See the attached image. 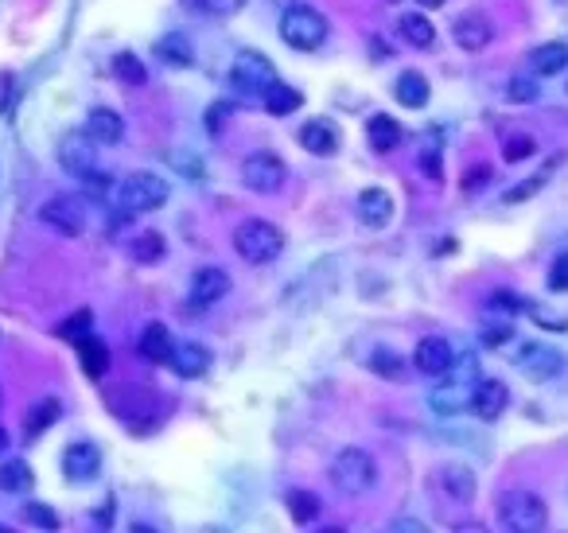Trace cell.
<instances>
[{"instance_id":"cell-1","label":"cell","mask_w":568,"mask_h":533,"mask_svg":"<svg viewBox=\"0 0 568 533\" xmlns=\"http://www.w3.org/2000/svg\"><path fill=\"white\" fill-rule=\"evenodd\" d=\"M495 518L498 526L510 533H541L549 526V506L533 491H510V495L498 498Z\"/></svg>"},{"instance_id":"cell-2","label":"cell","mask_w":568,"mask_h":533,"mask_svg":"<svg viewBox=\"0 0 568 533\" xmlns=\"http://www.w3.org/2000/svg\"><path fill=\"white\" fill-rule=\"evenodd\" d=\"M234 249L246 265H269L284 253V234L265 218H246L234 230Z\"/></svg>"},{"instance_id":"cell-3","label":"cell","mask_w":568,"mask_h":533,"mask_svg":"<svg viewBox=\"0 0 568 533\" xmlns=\"http://www.w3.org/2000/svg\"><path fill=\"white\" fill-rule=\"evenodd\" d=\"M331 483L343 491V495H366L374 483H378V463L366 448H343L335 460H331Z\"/></svg>"},{"instance_id":"cell-4","label":"cell","mask_w":568,"mask_h":533,"mask_svg":"<svg viewBox=\"0 0 568 533\" xmlns=\"http://www.w3.org/2000/svg\"><path fill=\"white\" fill-rule=\"evenodd\" d=\"M168 191H172L168 179L152 176V172H133L117 183V203L129 214H148L168 203Z\"/></svg>"},{"instance_id":"cell-5","label":"cell","mask_w":568,"mask_h":533,"mask_svg":"<svg viewBox=\"0 0 568 533\" xmlns=\"http://www.w3.org/2000/svg\"><path fill=\"white\" fill-rule=\"evenodd\" d=\"M281 39L292 51H320L327 43V20L308 4H292L281 16Z\"/></svg>"},{"instance_id":"cell-6","label":"cell","mask_w":568,"mask_h":533,"mask_svg":"<svg viewBox=\"0 0 568 533\" xmlns=\"http://www.w3.org/2000/svg\"><path fill=\"white\" fill-rule=\"evenodd\" d=\"M277 82V71H273V63L265 59V55H257V51H242L238 59H234V67H230V90H238V94H246V98H265V90Z\"/></svg>"},{"instance_id":"cell-7","label":"cell","mask_w":568,"mask_h":533,"mask_svg":"<svg viewBox=\"0 0 568 533\" xmlns=\"http://www.w3.org/2000/svg\"><path fill=\"white\" fill-rule=\"evenodd\" d=\"M284 176H288V168L273 152H253V156L242 160V183L257 195H277L284 187Z\"/></svg>"},{"instance_id":"cell-8","label":"cell","mask_w":568,"mask_h":533,"mask_svg":"<svg viewBox=\"0 0 568 533\" xmlns=\"http://www.w3.org/2000/svg\"><path fill=\"white\" fill-rule=\"evenodd\" d=\"M39 218H43L55 234H63V238H78V234L86 230V207H82V199H74V195H55V199H47Z\"/></svg>"},{"instance_id":"cell-9","label":"cell","mask_w":568,"mask_h":533,"mask_svg":"<svg viewBox=\"0 0 568 533\" xmlns=\"http://www.w3.org/2000/svg\"><path fill=\"white\" fill-rule=\"evenodd\" d=\"M59 164L71 172L74 179H86L98 172V148L86 133H71L59 144Z\"/></svg>"},{"instance_id":"cell-10","label":"cell","mask_w":568,"mask_h":533,"mask_svg":"<svg viewBox=\"0 0 568 533\" xmlns=\"http://www.w3.org/2000/svg\"><path fill=\"white\" fill-rule=\"evenodd\" d=\"M452 362H456V351H452V343L440 339V335L421 339L417 351H413V366H417L425 378H444V374L452 370Z\"/></svg>"},{"instance_id":"cell-11","label":"cell","mask_w":568,"mask_h":533,"mask_svg":"<svg viewBox=\"0 0 568 533\" xmlns=\"http://www.w3.org/2000/svg\"><path fill=\"white\" fill-rule=\"evenodd\" d=\"M506 405H510V390H506L502 382H495V378H483V382L471 390V397H467V409H471L479 421H498V417L506 413Z\"/></svg>"},{"instance_id":"cell-12","label":"cell","mask_w":568,"mask_h":533,"mask_svg":"<svg viewBox=\"0 0 568 533\" xmlns=\"http://www.w3.org/2000/svg\"><path fill=\"white\" fill-rule=\"evenodd\" d=\"M452 39L460 43L463 51H483L495 39V24H491L487 12H463L452 24Z\"/></svg>"},{"instance_id":"cell-13","label":"cell","mask_w":568,"mask_h":533,"mask_svg":"<svg viewBox=\"0 0 568 533\" xmlns=\"http://www.w3.org/2000/svg\"><path fill=\"white\" fill-rule=\"evenodd\" d=\"M518 366L530 374L533 382H549V378H557V374L565 370V358L557 355L553 347L530 343V347H522V351H518Z\"/></svg>"},{"instance_id":"cell-14","label":"cell","mask_w":568,"mask_h":533,"mask_svg":"<svg viewBox=\"0 0 568 533\" xmlns=\"http://www.w3.org/2000/svg\"><path fill=\"white\" fill-rule=\"evenodd\" d=\"M63 471H67L71 483H90V479H98V471H102V452H98L94 444L78 440V444H71V448L63 452Z\"/></svg>"},{"instance_id":"cell-15","label":"cell","mask_w":568,"mask_h":533,"mask_svg":"<svg viewBox=\"0 0 568 533\" xmlns=\"http://www.w3.org/2000/svg\"><path fill=\"white\" fill-rule=\"evenodd\" d=\"M432 483L448 498H456V502H471V498H475V475H471V467H463V463H444V467H436Z\"/></svg>"},{"instance_id":"cell-16","label":"cell","mask_w":568,"mask_h":533,"mask_svg":"<svg viewBox=\"0 0 568 533\" xmlns=\"http://www.w3.org/2000/svg\"><path fill=\"white\" fill-rule=\"evenodd\" d=\"M168 362L176 366L179 378H203V374L211 370V351H207L203 343L183 339V343H172V358H168Z\"/></svg>"},{"instance_id":"cell-17","label":"cell","mask_w":568,"mask_h":533,"mask_svg":"<svg viewBox=\"0 0 568 533\" xmlns=\"http://www.w3.org/2000/svg\"><path fill=\"white\" fill-rule=\"evenodd\" d=\"M358 218L370 226V230H382V226H390L393 218V199L386 195V187H366L362 195H358Z\"/></svg>"},{"instance_id":"cell-18","label":"cell","mask_w":568,"mask_h":533,"mask_svg":"<svg viewBox=\"0 0 568 533\" xmlns=\"http://www.w3.org/2000/svg\"><path fill=\"white\" fill-rule=\"evenodd\" d=\"M230 292V277L222 269H199L195 285H191V304L195 308H211L214 300H222Z\"/></svg>"},{"instance_id":"cell-19","label":"cell","mask_w":568,"mask_h":533,"mask_svg":"<svg viewBox=\"0 0 568 533\" xmlns=\"http://www.w3.org/2000/svg\"><path fill=\"white\" fill-rule=\"evenodd\" d=\"M86 137L94 144H117L125 137L121 113H113V109H94V113L86 117Z\"/></svg>"},{"instance_id":"cell-20","label":"cell","mask_w":568,"mask_h":533,"mask_svg":"<svg viewBox=\"0 0 568 533\" xmlns=\"http://www.w3.org/2000/svg\"><path fill=\"white\" fill-rule=\"evenodd\" d=\"M300 144L312 152V156H331L335 148H339V129L331 125V121H308V125H300Z\"/></svg>"},{"instance_id":"cell-21","label":"cell","mask_w":568,"mask_h":533,"mask_svg":"<svg viewBox=\"0 0 568 533\" xmlns=\"http://www.w3.org/2000/svg\"><path fill=\"white\" fill-rule=\"evenodd\" d=\"M428 94H432V90H428V78L421 71H405L397 78V86H393V98L405 109H425Z\"/></svg>"},{"instance_id":"cell-22","label":"cell","mask_w":568,"mask_h":533,"mask_svg":"<svg viewBox=\"0 0 568 533\" xmlns=\"http://www.w3.org/2000/svg\"><path fill=\"white\" fill-rule=\"evenodd\" d=\"M366 141H370V148L374 152H393L397 144L405 141V133H401V125L393 121V117H386V113H378V117H370V125H366Z\"/></svg>"},{"instance_id":"cell-23","label":"cell","mask_w":568,"mask_h":533,"mask_svg":"<svg viewBox=\"0 0 568 533\" xmlns=\"http://www.w3.org/2000/svg\"><path fill=\"white\" fill-rule=\"evenodd\" d=\"M530 67L541 78H553L568 67V43H541L530 51Z\"/></svg>"},{"instance_id":"cell-24","label":"cell","mask_w":568,"mask_h":533,"mask_svg":"<svg viewBox=\"0 0 568 533\" xmlns=\"http://www.w3.org/2000/svg\"><path fill=\"white\" fill-rule=\"evenodd\" d=\"M78 358H82V370H86V378H106V370H109V351H106V343L102 339H94V335H82L78 343Z\"/></svg>"},{"instance_id":"cell-25","label":"cell","mask_w":568,"mask_h":533,"mask_svg":"<svg viewBox=\"0 0 568 533\" xmlns=\"http://www.w3.org/2000/svg\"><path fill=\"white\" fill-rule=\"evenodd\" d=\"M172 335H168V327L164 323H148L141 335V355L148 358V362H156V366H164L168 358H172Z\"/></svg>"},{"instance_id":"cell-26","label":"cell","mask_w":568,"mask_h":533,"mask_svg":"<svg viewBox=\"0 0 568 533\" xmlns=\"http://www.w3.org/2000/svg\"><path fill=\"white\" fill-rule=\"evenodd\" d=\"M397 28H401V39H405L409 47H417V51H428V47L436 43V28H432V20L421 16V12H405Z\"/></svg>"},{"instance_id":"cell-27","label":"cell","mask_w":568,"mask_h":533,"mask_svg":"<svg viewBox=\"0 0 568 533\" xmlns=\"http://www.w3.org/2000/svg\"><path fill=\"white\" fill-rule=\"evenodd\" d=\"M261 106L269 109L273 117H284V113H292V109L304 106V98L292 90V86H284V82H273L269 90H265V98H261Z\"/></svg>"},{"instance_id":"cell-28","label":"cell","mask_w":568,"mask_h":533,"mask_svg":"<svg viewBox=\"0 0 568 533\" xmlns=\"http://www.w3.org/2000/svg\"><path fill=\"white\" fill-rule=\"evenodd\" d=\"M284 506H288L292 522H300V526L316 522V514H320V498L312 495V491H288V495H284Z\"/></svg>"},{"instance_id":"cell-29","label":"cell","mask_w":568,"mask_h":533,"mask_svg":"<svg viewBox=\"0 0 568 533\" xmlns=\"http://www.w3.org/2000/svg\"><path fill=\"white\" fill-rule=\"evenodd\" d=\"M32 487V471L24 460L0 463V491H28Z\"/></svg>"},{"instance_id":"cell-30","label":"cell","mask_w":568,"mask_h":533,"mask_svg":"<svg viewBox=\"0 0 568 533\" xmlns=\"http://www.w3.org/2000/svg\"><path fill=\"white\" fill-rule=\"evenodd\" d=\"M113 74H117V78H121L125 86H144V78H148V71H144V63H141V59H137V55H129V51L113 59Z\"/></svg>"},{"instance_id":"cell-31","label":"cell","mask_w":568,"mask_h":533,"mask_svg":"<svg viewBox=\"0 0 568 533\" xmlns=\"http://www.w3.org/2000/svg\"><path fill=\"white\" fill-rule=\"evenodd\" d=\"M164 249H168L164 246V238L148 230V234H141V238L133 242V261H141V265H156V261L164 257Z\"/></svg>"},{"instance_id":"cell-32","label":"cell","mask_w":568,"mask_h":533,"mask_svg":"<svg viewBox=\"0 0 568 533\" xmlns=\"http://www.w3.org/2000/svg\"><path fill=\"white\" fill-rule=\"evenodd\" d=\"M370 366H374V374H382V378H390V382H401L405 378V366H401V358L393 355V351H374V358H370Z\"/></svg>"},{"instance_id":"cell-33","label":"cell","mask_w":568,"mask_h":533,"mask_svg":"<svg viewBox=\"0 0 568 533\" xmlns=\"http://www.w3.org/2000/svg\"><path fill=\"white\" fill-rule=\"evenodd\" d=\"M90 327H94V312L82 308V312H74L67 323H59V335H63L67 343H78L82 335H90Z\"/></svg>"},{"instance_id":"cell-34","label":"cell","mask_w":568,"mask_h":533,"mask_svg":"<svg viewBox=\"0 0 568 533\" xmlns=\"http://www.w3.org/2000/svg\"><path fill=\"white\" fill-rule=\"evenodd\" d=\"M51 421H59V401L55 397H47V401H39V409L32 413V421H28V436H36L43 428L51 425Z\"/></svg>"},{"instance_id":"cell-35","label":"cell","mask_w":568,"mask_h":533,"mask_svg":"<svg viewBox=\"0 0 568 533\" xmlns=\"http://www.w3.org/2000/svg\"><path fill=\"white\" fill-rule=\"evenodd\" d=\"M24 518L36 522L39 530H59V514L47 510V506H39V502H24Z\"/></svg>"},{"instance_id":"cell-36","label":"cell","mask_w":568,"mask_h":533,"mask_svg":"<svg viewBox=\"0 0 568 533\" xmlns=\"http://www.w3.org/2000/svg\"><path fill=\"white\" fill-rule=\"evenodd\" d=\"M533 98H537V86H533L530 78H510V86H506V102H518V106H530Z\"/></svg>"},{"instance_id":"cell-37","label":"cell","mask_w":568,"mask_h":533,"mask_svg":"<svg viewBox=\"0 0 568 533\" xmlns=\"http://www.w3.org/2000/svg\"><path fill=\"white\" fill-rule=\"evenodd\" d=\"M522 304H526V300H522V296H514V292H495V296H491V312L510 316V320L518 316V308H522Z\"/></svg>"},{"instance_id":"cell-38","label":"cell","mask_w":568,"mask_h":533,"mask_svg":"<svg viewBox=\"0 0 568 533\" xmlns=\"http://www.w3.org/2000/svg\"><path fill=\"white\" fill-rule=\"evenodd\" d=\"M502 156H506V164H518V160L533 156V141L530 137H510V141L502 144Z\"/></svg>"},{"instance_id":"cell-39","label":"cell","mask_w":568,"mask_h":533,"mask_svg":"<svg viewBox=\"0 0 568 533\" xmlns=\"http://www.w3.org/2000/svg\"><path fill=\"white\" fill-rule=\"evenodd\" d=\"M549 288L553 292H568V249L557 253V261L549 265Z\"/></svg>"},{"instance_id":"cell-40","label":"cell","mask_w":568,"mask_h":533,"mask_svg":"<svg viewBox=\"0 0 568 533\" xmlns=\"http://www.w3.org/2000/svg\"><path fill=\"white\" fill-rule=\"evenodd\" d=\"M545 187V176H533V179H526L518 191H506V203H522V199H530V195H537Z\"/></svg>"},{"instance_id":"cell-41","label":"cell","mask_w":568,"mask_h":533,"mask_svg":"<svg viewBox=\"0 0 568 533\" xmlns=\"http://www.w3.org/2000/svg\"><path fill=\"white\" fill-rule=\"evenodd\" d=\"M483 339H487V347H502V343L514 339V327H510V323H506V327H487Z\"/></svg>"},{"instance_id":"cell-42","label":"cell","mask_w":568,"mask_h":533,"mask_svg":"<svg viewBox=\"0 0 568 533\" xmlns=\"http://www.w3.org/2000/svg\"><path fill=\"white\" fill-rule=\"evenodd\" d=\"M421 168H425L428 179H440L444 172H440V148H428L425 156H421Z\"/></svg>"},{"instance_id":"cell-43","label":"cell","mask_w":568,"mask_h":533,"mask_svg":"<svg viewBox=\"0 0 568 533\" xmlns=\"http://www.w3.org/2000/svg\"><path fill=\"white\" fill-rule=\"evenodd\" d=\"M160 51H172V55H176V67H191V55H187V47H183L179 39H172V43H160Z\"/></svg>"},{"instance_id":"cell-44","label":"cell","mask_w":568,"mask_h":533,"mask_svg":"<svg viewBox=\"0 0 568 533\" xmlns=\"http://www.w3.org/2000/svg\"><path fill=\"white\" fill-rule=\"evenodd\" d=\"M421 8H440V4H448V0H417Z\"/></svg>"},{"instance_id":"cell-45","label":"cell","mask_w":568,"mask_h":533,"mask_svg":"<svg viewBox=\"0 0 568 533\" xmlns=\"http://www.w3.org/2000/svg\"><path fill=\"white\" fill-rule=\"evenodd\" d=\"M4 448H8V432L0 428V452H4Z\"/></svg>"},{"instance_id":"cell-46","label":"cell","mask_w":568,"mask_h":533,"mask_svg":"<svg viewBox=\"0 0 568 533\" xmlns=\"http://www.w3.org/2000/svg\"><path fill=\"white\" fill-rule=\"evenodd\" d=\"M183 4H187V8H203L207 0H183Z\"/></svg>"},{"instance_id":"cell-47","label":"cell","mask_w":568,"mask_h":533,"mask_svg":"<svg viewBox=\"0 0 568 533\" xmlns=\"http://www.w3.org/2000/svg\"><path fill=\"white\" fill-rule=\"evenodd\" d=\"M0 530H4V526H0Z\"/></svg>"}]
</instances>
